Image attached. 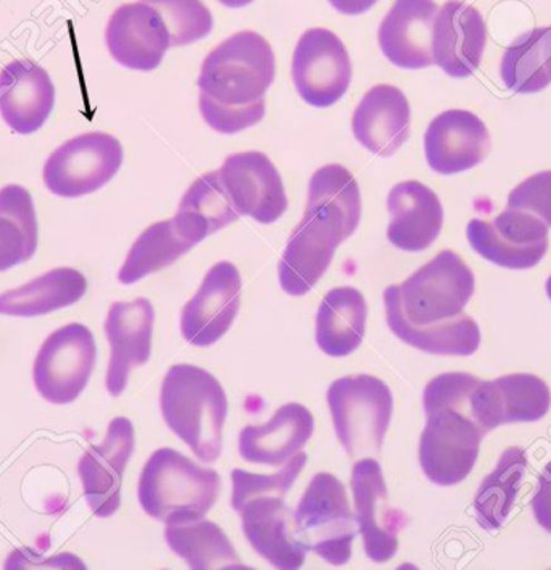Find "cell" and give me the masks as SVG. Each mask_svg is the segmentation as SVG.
I'll return each mask as SVG.
<instances>
[{
  "instance_id": "obj_6",
  "label": "cell",
  "mask_w": 551,
  "mask_h": 570,
  "mask_svg": "<svg viewBox=\"0 0 551 570\" xmlns=\"http://www.w3.org/2000/svg\"><path fill=\"white\" fill-rule=\"evenodd\" d=\"M327 405L348 456L381 453L394 413V396L385 382L370 374L337 379L327 391Z\"/></svg>"
},
{
  "instance_id": "obj_17",
  "label": "cell",
  "mask_w": 551,
  "mask_h": 570,
  "mask_svg": "<svg viewBox=\"0 0 551 570\" xmlns=\"http://www.w3.org/2000/svg\"><path fill=\"white\" fill-rule=\"evenodd\" d=\"M240 291L243 281L239 269L230 262L216 263L197 294L184 305L183 337L200 348L216 344L229 331L239 313Z\"/></svg>"
},
{
  "instance_id": "obj_34",
  "label": "cell",
  "mask_w": 551,
  "mask_h": 570,
  "mask_svg": "<svg viewBox=\"0 0 551 570\" xmlns=\"http://www.w3.org/2000/svg\"><path fill=\"white\" fill-rule=\"evenodd\" d=\"M500 75L518 94L540 92L551 85V27L535 28L505 50Z\"/></svg>"
},
{
  "instance_id": "obj_14",
  "label": "cell",
  "mask_w": 551,
  "mask_h": 570,
  "mask_svg": "<svg viewBox=\"0 0 551 570\" xmlns=\"http://www.w3.org/2000/svg\"><path fill=\"white\" fill-rule=\"evenodd\" d=\"M219 178L239 215L262 225L276 223L289 207L283 179L262 151L229 155L219 168Z\"/></svg>"
},
{
  "instance_id": "obj_32",
  "label": "cell",
  "mask_w": 551,
  "mask_h": 570,
  "mask_svg": "<svg viewBox=\"0 0 551 570\" xmlns=\"http://www.w3.org/2000/svg\"><path fill=\"white\" fill-rule=\"evenodd\" d=\"M165 539L190 569H245L228 535L215 522L199 519L187 524H169Z\"/></svg>"
},
{
  "instance_id": "obj_13",
  "label": "cell",
  "mask_w": 551,
  "mask_h": 570,
  "mask_svg": "<svg viewBox=\"0 0 551 570\" xmlns=\"http://www.w3.org/2000/svg\"><path fill=\"white\" fill-rule=\"evenodd\" d=\"M468 240L482 258L508 269L534 268L549 250V226L528 212L506 208L493 222L473 219Z\"/></svg>"
},
{
  "instance_id": "obj_10",
  "label": "cell",
  "mask_w": 551,
  "mask_h": 570,
  "mask_svg": "<svg viewBox=\"0 0 551 570\" xmlns=\"http://www.w3.org/2000/svg\"><path fill=\"white\" fill-rule=\"evenodd\" d=\"M122 164V147L107 132H88L68 140L47 158L45 183L53 196L77 198L102 189Z\"/></svg>"
},
{
  "instance_id": "obj_8",
  "label": "cell",
  "mask_w": 551,
  "mask_h": 570,
  "mask_svg": "<svg viewBox=\"0 0 551 570\" xmlns=\"http://www.w3.org/2000/svg\"><path fill=\"white\" fill-rule=\"evenodd\" d=\"M420 463L429 481L441 487L463 482L473 471L484 432L473 417L450 406L424 407Z\"/></svg>"
},
{
  "instance_id": "obj_27",
  "label": "cell",
  "mask_w": 551,
  "mask_h": 570,
  "mask_svg": "<svg viewBox=\"0 0 551 570\" xmlns=\"http://www.w3.org/2000/svg\"><path fill=\"white\" fill-rule=\"evenodd\" d=\"M315 432L308 407L289 403L281 406L263 425H247L239 436L240 456L248 463L284 465L297 456Z\"/></svg>"
},
{
  "instance_id": "obj_36",
  "label": "cell",
  "mask_w": 551,
  "mask_h": 570,
  "mask_svg": "<svg viewBox=\"0 0 551 570\" xmlns=\"http://www.w3.org/2000/svg\"><path fill=\"white\" fill-rule=\"evenodd\" d=\"M152 6L167 24L171 47L194 45L214 30V16L201 0H142Z\"/></svg>"
},
{
  "instance_id": "obj_29",
  "label": "cell",
  "mask_w": 551,
  "mask_h": 570,
  "mask_svg": "<svg viewBox=\"0 0 551 570\" xmlns=\"http://www.w3.org/2000/svg\"><path fill=\"white\" fill-rule=\"evenodd\" d=\"M239 216L223 186L219 173L214 171L194 180L179 202L173 222L184 239L197 245L223 227L236 223Z\"/></svg>"
},
{
  "instance_id": "obj_7",
  "label": "cell",
  "mask_w": 551,
  "mask_h": 570,
  "mask_svg": "<svg viewBox=\"0 0 551 570\" xmlns=\"http://www.w3.org/2000/svg\"><path fill=\"white\" fill-rule=\"evenodd\" d=\"M295 527L306 550L333 566H345L352 558L358 529L348 503L347 490L336 475L319 472L305 490Z\"/></svg>"
},
{
  "instance_id": "obj_39",
  "label": "cell",
  "mask_w": 551,
  "mask_h": 570,
  "mask_svg": "<svg viewBox=\"0 0 551 570\" xmlns=\"http://www.w3.org/2000/svg\"><path fill=\"white\" fill-rule=\"evenodd\" d=\"M377 0H329L331 6L344 16H362L376 6Z\"/></svg>"
},
{
  "instance_id": "obj_31",
  "label": "cell",
  "mask_w": 551,
  "mask_h": 570,
  "mask_svg": "<svg viewBox=\"0 0 551 570\" xmlns=\"http://www.w3.org/2000/svg\"><path fill=\"white\" fill-rule=\"evenodd\" d=\"M38 250V216L30 190L10 184L0 189V273Z\"/></svg>"
},
{
  "instance_id": "obj_19",
  "label": "cell",
  "mask_w": 551,
  "mask_h": 570,
  "mask_svg": "<svg viewBox=\"0 0 551 570\" xmlns=\"http://www.w3.org/2000/svg\"><path fill=\"white\" fill-rule=\"evenodd\" d=\"M549 385L534 374H508L495 381H481L473 399L475 424L489 434L510 422H535L549 413Z\"/></svg>"
},
{
  "instance_id": "obj_35",
  "label": "cell",
  "mask_w": 551,
  "mask_h": 570,
  "mask_svg": "<svg viewBox=\"0 0 551 570\" xmlns=\"http://www.w3.org/2000/svg\"><path fill=\"white\" fill-rule=\"evenodd\" d=\"M193 247L194 245L184 239L179 230L176 229L173 219L155 223L147 227L132 245L126 256L125 265L118 273V279L125 285L138 283L149 274L157 273V271L178 262Z\"/></svg>"
},
{
  "instance_id": "obj_22",
  "label": "cell",
  "mask_w": 551,
  "mask_h": 570,
  "mask_svg": "<svg viewBox=\"0 0 551 570\" xmlns=\"http://www.w3.org/2000/svg\"><path fill=\"white\" fill-rule=\"evenodd\" d=\"M489 147L488 126L468 110L444 111L424 135L427 164L441 175H456L482 164Z\"/></svg>"
},
{
  "instance_id": "obj_15",
  "label": "cell",
  "mask_w": 551,
  "mask_h": 570,
  "mask_svg": "<svg viewBox=\"0 0 551 570\" xmlns=\"http://www.w3.org/2000/svg\"><path fill=\"white\" fill-rule=\"evenodd\" d=\"M135 425L126 417H115L106 439L91 445L78 463L85 498L97 518H110L120 510L121 482L135 451Z\"/></svg>"
},
{
  "instance_id": "obj_20",
  "label": "cell",
  "mask_w": 551,
  "mask_h": 570,
  "mask_svg": "<svg viewBox=\"0 0 551 570\" xmlns=\"http://www.w3.org/2000/svg\"><path fill=\"white\" fill-rule=\"evenodd\" d=\"M106 41L118 63L138 71L155 70L171 47L164 18L142 0L118 7L111 13Z\"/></svg>"
},
{
  "instance_id": "obj_38",
  "label": "cell",
  "mask_w": 551,
  "mask_h": 570,
  "mask_svg": "<svg viewBox=\"0 0 551 570\" xmlns=\"http://www.w3.org/2000/svg\"><path fill=\"white\" fill-rule=\"evenodd\" d=\"M532 511H534L537 524L551 533V463L547 464L537 482Z\"/></svg>"
},
{
  "instance_id": "obj_40",
  "label": "cell",
  "mask_w": 551,
  "mask_h": 570,
  "mask_svg": "<svg viewBox=\"0 0 551 570\" xmlns=\"http://www.w3.org/2000/svg\"><path fill=\"white\" fill-rule=\"evenodd\" d=\"M218 2L229 7V9H240V7H247L248 3L254 2V0H218Z\"/></svg>"
},
{
  "instance_id": "obj_5",
  "label": "cell",
  "mask_w": 551,
  "mask_h": 570,
  "mask_svg": "<svg viewBox=\"0 0 551 570\" xmlns=\"http://www.w3.org/2000/svg\"><path fill=\"white\" fill-rule=\"evenodd\" d=\"M362 213L309 196L302 222L295 227L279 259L281 287L292 297H304L324 276L338 245L355 233Z\"/></svg>"
},
{
  "instance_id": "obj_9",
  "label": "cell",
  "mask_w": 551,
  "mask_h": 570,
  "mask_svg": "<svg viewBox=\"0 0 551 570\" xmlns=\"http://www.w3.org/2000/svg\"><path fill=\"white\" fill-rule=\"evenodd\" d=\"M97 346L85 324L71 323L46 338L32 367V379L42 399L68 405L85 392L96 366Z\"/></svg>"
},
{
  "instance_id": "obj_26",
  "label": "cell",
  "mask_w": 551,
  "mask_h": 570,
  "mask_svg": "<svg viewBox=\"0 0 551 570\" xmlns=\"http://www.w3.org/2000/svg\"><path fill=\"white\" fill-rule=\"evenodd\" d=\"M387 207L391 213L387 239L400 250H426L444 226V207L437 194L417 180L392 187Z\"/></svg>"
},
{
  "instance_id": "obj_33",
  "label": "cell",
  "mask_w": 551,
  "mask_h": 570,
  "mask_svg": "<svg viewBox=\"0 0 551 570\" xmlns=\"http://www.w3.org/2000/svg\"><path fill=\"white\" fill-rule=\"evenodd\" d=\"M528 456L522 449L503 451L495 471L484 479L474 498V518L485 530H499L505 524L520 493L528 471Z\"/></svg>"
},
{
  "instance_id": "obj_41",
  "label": "cell",
  "mask_w": 551,
  "mask_h": 570,
  "mask_svg": "<svg viewBox=\"0 0 551 570\" xmlns=\"http://www.w3.org/2000/svg\"><path fill=\"white\" fill-rule=\"evenodd\" d=\"M547 294H549L551 301V276L549 277V281H547Z\"/></svg>"
},
{
  "instance_id": "obj_37",
  "label": "cell",
  "mask_w": 551,
  "mask_h": 570,
  "mask_svg": "<svg viewBox=\"0 0 551 570\" xmlns=\"http://www.w3.org/2000/svg\"><path fill=\"white\" fill-rule=\"evenodd\" d=\"M508 208L532 213L551 226V171L537 173L511 190Z\"/></svg>"
},
{
  "instance_id": "obj_28",
  "label": "cell",
  "mask_w": 551,
  "mask_h": 570,
  "mask_svg": "<svg viewBox=\"0 0 551 570\" xmlns=\"http://www.w3.org/2000/svg\"><path fill=\"white\" fill-rule=\"evenodd\" d=\"M367 305L362 292L336 287L327 292L316 315V344L323 353L342 358L363 344Z\"/></svg>"
},
{
  "instance_id": "obj_23",
  "label": "cell",
  "mask_w": 551,
  "mask_h": 570,
  "mask_svg": "<svg viewBox=\"0 0 551 570\" xmlns=\"http://www.w3.org/2000/svg\"><path fill=\"white\" fill-rule=\"evenodd\" d=\"M53 104L52 79L35 61L13 60L0 71V115L18 135H32L41 129Z\"/></svg>"
},
{
  "instance_id": "obj_11",
  "label": "cell",
  "mask_w": 551,
  "mask_h": 570,
  "mask_svg": "<svg viewBox=\"0 0 551 570\" xmlns=\"http://www.w3.org/2000/svg\"><path fill=\"white\" fill-rule=\"evenodd\" d=\"M284 498L281 492H233V510L239 512L245 539L262 558L277 569L295 570L305 564L308 550Z\"/></svg>"
},
{
  "instance_id": "obj_2",
  "label": "cell",
  "mask_w": 551,
  "mask_h": 570,
  "mask_svg": "<svg viewBox=\"0 0 551 570\" xmlns=\"http://www.w3.org/2000/svg\"><path fill=\"white\" fill-rule=\"evenodd\" d=\"M276 78V57L255 31H240L216 46L201 63L199 108L207 125L237 135L265 117V96Z\"/></svg>"
},
{
  "instance_id": "obj_30",
  "label": "cell",
  "mask_w": 551,
  "mask_h": 570,
  "mask_svg": "<svg viewBox=\"0 0 551 570\" xmlns=\"http://www.w3.org/2000/svg\"><path fill=\"white\" fill-rule=\"evenodd\" d=\"M88 281L73 268L47 271L31 283L0 294V315L35 317L67 308L81 301Z\"/></svg>"
},
{
  "instance_id": "obj_25",
  "label": "cell",
  "mask_w": 551,
  "mask_h": 570,
  "mask_svg": "<svg viewBox=\"0 0 551 570\" xmlns=\"http://www.w3.org/2000/svg\"><path fill=\"white\" fill-rule=\"evenodd\" d=\"M412 108L399 88L374 86L367 90L353 114L352 129L356 140L371 154L392 157L410 137Z\"/></svg>"
},
{
  "instance_id": "obj_1",
  "label": "cell",
  "mask_w": 551,
  "mask_h": 570,
  "mask_svg": "<svg viewBox=\"0 0 551 570\" xmlns=\"http://www.w3.org/2000/svg\"><path fill=\"white\" fill-rule=\"evenodd\" d=\"M475 277L455 252H441L405 283L384 291L385 317L400 341L432 355L470 356L481 345V330L464 306Z\"/></svg>"
},
{
  "instance_id": "obj_16",
  "label": "cell",
  "mask_w": 551,
  "mask_h": 570,
  "mask_svg": "<svg viewBox=\"0 0 551 570\" xmlns=\"http://www.w3.org/2000/svg\"><path fill=\"white\" fill-rule=\"evenodd\" d=\"M352 492L367 558L380 564L391 561L399 551L403 514L391 507L383 468L376 460L365 458L353 465Z\"/></svg>"
},
{
  "instance_id": "obj_3",
  "label": "cell",
  "mask_w": 551,
  "mask_h": 570,
  "mask_svg": "<svg viewBox=\"0 0 551 570\" xmlns=\"http://www.w3.org/2000/svg\"><path fill=\"white\" fill-rule=\"evenodd\" d=\"M160 407L169 429L204 463L222 454L228 396L215 375L201 367H169L160 392Z\"/></svg>"
},
{
  "instance_id": "obj_4",
  "label": "cell",
  "mask_w": 551,
  "mask_h": 570,
  "mask_svg": "<svg viewBox=\"0 0 551 570\" xmlns=\"http://www.w3.org/2000/svg\"><path fill=\"white\" fill-rule=\"evenodd\" d=\"M222 478L173 449L155 451L139 479V503L147 515L165 524L199 521L215 507Z\"/></svg>"
},
{
  "instance_id": "obj_21",
  "label": "cell",
  "mask_w": 551,
  "mask_h": 570,
  "mask_svg": "<svg viewBox=\"0 0 551 570\" xmlns=\"http://www.w3.org/2000/svg\"><path fill=\"white\" fill-rule=\"evenodd\" d=\"M488 38V24L478 9L461 0H449L434 21V63L452 78H470L481 65Z\"/></svg>"
},
{
  "instance_id": "obj_24",
  "label": "cell",
  "mask_w": 551,
  "mask_h": 570,
  "mask_svg": "<svg viewBox=\"0 0 551 570\" xmlns=\"http://www.w3.org/2000/svg\"><path fill=\"white\" fill-rule=\"evenodd\" d=\"M437 13L434 0H395L377 32L385 59L405 70L434 65L432 32Z\"/></svg>"
},
{
  "instance_id": "obj_18",
  "label": "cell",
  "mask_w": 551,
  "mask_h": 570,
  "mask_svg": "<svg viewBox=\"0 0 551 570\" xmlns=\"http://www.w3.org/2000/svg\"><path fill=\"white\" fill-rule=\"evenodd\" d=\"M154 324L155 309L147 298L117 302L108 309L106 334L111 353L106 384L111 396H120L132 370L150 360Z\"/></svg>"
},
{
  "instance_id": "obj_12",
  "label": "cell",
  "mask_w": 551,
  "mask_h": 570,
  "mask_svg": "<svg viewBox=\"0 0 551 570\" xmlns=\"http://www.w3.org/2000/svg\"><path fill=\"white\" fill-rule=\"evenodd\" d=\"M352 60L347 47L333 31L312 28L295 47L292 78L308 106H334L352 82Z\"/></svg>"
}]
</instances>
